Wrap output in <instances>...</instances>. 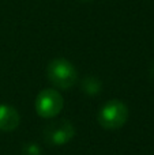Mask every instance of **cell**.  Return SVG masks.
<instances>
[{
	"label": "cell",
	"mask_w": 154,
	"mask_h": 155,
	"mask_svg": "<svg viewBox=\"0 0 154 155\" xmlns=\"http://www.w3.org/2000/svg\"><path fill=\"white\" fill-rule=\"evenodd\" d=\"M48 78L53 86L57 88H71L76 83L78 74L76 70L68 60L65 59H55L48 65Z\"/></svg>",
	"instance_id": "1"
},
{
	"label": "cell",
	"mask_w": 154,
	"mask_h": 155,
	"mask_svg": "<svg viewBox=\"0 0 154 155\" xmlns=\"http://www.w3.org/2000/svg\"><path fill=\"white\" fill-rule=\"evenodd\" d=\"M128 118V109L122 101H108L98 113V123L106 129H117L126 124Z\"/></svg>",
	"instance_id": "2"
},
{
	"label": "cell",
	"mask_w": 154,
	"mask_h": 155,
	"mask_svg": "<svg viewBox=\"0 0 154 155\" xmlns=\"http://www.w3.org/2000/svg\"><path fill=\"white\" fill-rule=\"evenodd\" d=\"M63 97L56 90H42L35 99V112L44 118H52L57 116L63 109Z\"/></svg>",
	"instance_id": "3"
},
{
	"label": "cell",
	"mask_w": 154,
	"mask_h": 155,
	"mask_svg": "<svg viewBox=\"0 0 154 155\" xmlns=\"http://www.w3.org/2000/svg\"><path fill=\"white\" fill-rule=\"evenodd\" d=\"M75 129L71 125L70 121H56V123L49 124L44 131L45 140L52 146H62L64 143L70 142L72 139Z\"/></svg>",
	"instance_id": "4"
},
{
	"label": "cell",
	"mask_w": 154,
	"mask_h": 155,
	"mask_svg": "<svg viewBox=\"0 0 154 155\" xmlns=\"http://www.w3.org/2000/svg\"><path fill=\"white\" fill-rule=\"evenodd\" d=\"M19 113L8 105H0V131H12L19 125Z\"/></svg>",
	"instance_id": "5"
},
{
	"label": "cell",
	"mask_w": 154,
	"mask_h": 155,
	"mask_svg": "<svg viewBox=\"0 0 154 155\" xmlns=\"http://www.w3.org/2000/svg\"><path fill=\"white\" fill-rule=\"evenodd\" d=\"M98 88H100V83L95 79H92V78L89 79L87 78L85 80V90H86V93H97Z\"/></svg>",
	"instance_id": "6"
},
{
	"label": "cell",
	"mask_w": 154,
	"mask_h": 155,
	"mask_svg": "<svg viewBox=\"0 0 154 155\" xmlns=\"http://www.w3.org/2000/svg\"><path fill=\"white\" fill-rule=\"evenodd\" d=\"M79 2H90V0H79Z\"/></svg>",
	"instance_id": "7"
}]
</instances>
